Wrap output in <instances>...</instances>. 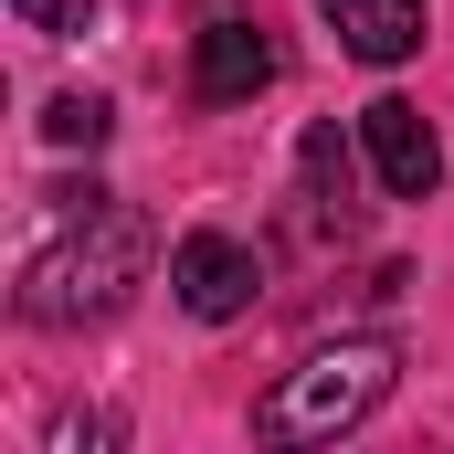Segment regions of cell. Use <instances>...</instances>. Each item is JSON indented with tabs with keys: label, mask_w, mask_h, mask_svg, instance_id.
I'll use <instances>...</instances> for the list:
<instances>
[{
	"label": "cell",
	"mask_w": 454,
	"mask_h": 454,
	"mask_svg": "<svg viewBox=\"0 0 454 454\" xmlns=\"http://www.w3.org/2000/svg\"><path fill=\"white\" fill-rule=\"evenodd\" d=\"M137 275H148V212L116 201V191H53L11 307L32 328H96V317H116L137 296Z\"/></svg>",
	"instance_id": "cell-1"
},
{
	"label": "cell",
	"mask_w": 454,
	"mask_h": 454,
	"mask_svg": "<svg viewBox=\"0 0 454 454\" xmlns=\"http://www.w3.org/2000/svg\"><path fill=\"white\" fill-rule=\"evenodd\" d=\"M391 380H402V348L391 339H339V348H317V359H296L254 402V434L264 444H339V434H359L391 402Z\"/></svg>",
	"instance_id": "cell-2"
},
{
	"label": "cell",
	"mask_w": 454,
	"mask_h": 454,
	"mask_svg": "<svg viewBox=\"0 0 454 454\" xmlns=\"http://www.w3.org/2000/svg\"><path fill=\"white\" fill-rule=\"evenodd\" d=\"M359 148H370V180L391 201H434L444 191V137H434V116L412 96H370L359 106Z\"/></svg>",
	"instance_id": "cell-3"
},
{
	"label": "cell",
	"mask_w": 454,
	"mask_h": 454,
	"mask_svg": "<svg viewBox=\"0 0 454 454\" xmlns=\"http://www.w3.org/2000/svg\"><path fill=\"white\" fill-rule=\"evenodd\" d=\"M169 286H180V307H191L201 328H223V317L254 307L264 264H254V243H232V232H191V243L169 254Z\"/></svg>",
	"instance_id": "cell-4"
},
{
	"label": "cell",
	"mask_w": 454,
	"mask_h": 454,
	"mask_svg": "<svg viewBox=\"0 0 454 454\" xmlns=\"http://www.w3.org/2000/svg\"><path fill=\"white\" fill-rule=\"evenodd\" d=\"M275 85V43L254 32V21H201V43H191V96L201 106H254Z\"/></svg>",
	"instance_id": "cell-5"
},
{
	"label": "cell",
	"mask_w": 454,
	"mask_h": 454,
	"mask_svg": "<svg viewBox=\"0 0 454 454\" xmlns=\"http://www.w3.org/2000/svg\"><path fill=\"white\" fill-rule=\"evenodd\" d=\"M328 11V32H339V53H359V64H412L423 53V0H317Z\"/></svg>",
	"instance_id": "cell-6"
},
{
	"label": "cell",
	"mask_w": 454,
	"mask_h": 454,
	"mask_svg": "<svg viewBox=\"0 0 454 454\" xmlns=\"http://www.w3.org/2000/svg\"><path fill=\"white\" fill-rule=\"evenodd\" d=\"M296 169H307V223H348V148H339V127H307Z\"/></svg>",
	"instance_id": "cell-7"
},
{
	"label": "cell",
	"mask_w": 454,
	"mask_h": 454,
	"mask_svg": "<svg viewBox=\"0 0 454 454\" xmlns=\"http://www.w3.org/2000/svg\"><path fill=\"white\" fill-rule=\"evenodd\" d=\"M106 127H116L106 96H53V106H43V137H53V148H106Z\"/></svg>",
	"instance_id": "cell-8"
},
{
	"label": "cell",
	"mask_w": 454,
	"mask_h": 454,
	"mask_svg": "<svg viewBox=\"0 0 454 454\" xmlns=\"http://www.w3.org/2000/svg\"><path fill=\"white\" fill-rule=\"evenodd\" d=\"M11 11H21V21H32V32H53V43H64V32H85V21H96V0H11Z\"/></svg>",
	"instance_id": "cell-9"
}]
</instances>
